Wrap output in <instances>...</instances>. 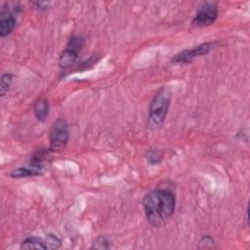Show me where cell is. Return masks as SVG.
I'll list each match as a JSON object with an SVG mask.
<instances>
[{"label":"cell","instance_id":"obj_5","mask_svg":"<svg viewBox=\"0 0 250 250\" xmlns=\"http://www.w3.org/2000/svg\"><path fill=\"white\" fill-rule=\"evenodd\" d=\"M214 44H215L214 42H205V43H201L197 46H194L190 49L183 50L182 52L176 54L172 58V62L174 63H188V62H190L193 60L209 53L210 50L213 48Z\"/></svg>","mask_w":250,"mask_h":250},{"label":"cell","instance_id":"obj_10","mask_svg":"<svg viewBox=\"0 0 250 250\" xmlns=\"http://www.w3.org/2000/svg\"><path fill=\"white\" fill-rule=\"evenodd\" d=\"M21 249H48L46 241L36 236H30L21 241Z\"/></svg>","mask_w":250,"mask_h":250},{"label":"cell","instance_id":"obj_15","mask_svg":"<svg viewBox=\"0 0 250 250\" xmlns=\"http://www.w3.org/2000/svg\"><path fill=\"white\" fill-rule=\"evenodd\" d=\"M146 158H147V161H148L150 164H152V165L157 164V163L160 162V155H159V153H158L157 151H155V150H150V151L148 152Z\"/></svg>","mask_w":250,"mask_h":250},{"label":"cell","instance_id":"obj_2","mask_svg":"<svg viewBox=\"0 0 250 250\" xmlns=\"http://www.w3.org/2000/svg\"><path fill=\"white\" fill-rule=\"evenodd\" d=\"M170 103H171L170 90L166 87L160 88L154 95L148 107L147 120L150 127L156 128L163 123V121L165 120L166 114L168 112Z\"/></svg>","mask_w":250,"mask_h":250},{"label":"cell","instance_id":"obj_4","mask_svg":"<svg viewBox=\"0 0 250 250\" xmlns=\"http://www.w3.org/2000/svg\"><path fill=\"white\" fill-rule=\"evenodd\" d=\"M218 17V6L215 2L204 1L196 11L192 19V24L196 26H208L212 24Z\"/></svg>","mask_w":250,"mask_h":250},{"label":"cell","instance_id":"obj_14","mask_svg":"<svg viewBox=\"0 0 250 250\" xmlns=\"http://www.w3.org/2000/svg\"><path fill=\"white\" fill-rule=\"evenodd\" d=\"M46 241V244H47V247L50 248V249H58L61 247V240L54 234H48V237H47V240Z\"/></svg>","mask_w":250,"mask_h":250},{"label":"cell","instance_id":"obj_7","mask_svg":"<svg viewBox=\"0 0 250 250\" xmlns=\"http://www.w3.org/2000/svg\"><path fill=\"white\" fill-rule=\"evenodd\" d=\"M43 174V169L38 168L35 166H32L29 164V166L26 167H20L17 169H14L11 171L10 176L12 178H25V177H32V176H39Z\"/></svg>","mask_w":250,"mask_h":250},{"label":"cell","instance_id":"obj_16","mask_svg":"<svg viewBox=\"0 0 250 250\" xmlns=\"http://www.w3.org/2000/svg\"><path fill=\"white\" fill-rule=\"evenodd\" d=\"M35 5L38 10H46L49 6V2H36Z\"/></svg>","mask_w":250,"mask_h":250},{"label":"cell","instance_id":"obj_8","mask_svg":"<svg viewBox=\"0 0 250 250\" xmlns=\"http://www.w3.org/2000/svg\"><path fill=\"white\" fill-rule=\"evenodd\" d=\"M49 110H50V104L46 99L40 98L35 102L33 106V111H34L35 117L40 122H44L47 119L49 115Z\"/></svg>","mask_w":250,"mask_h":250},{"label":"cell","instance_id":"obj_3","mask_svg":"<svg viewBox=\"0 0 250 250\" xmlns=\"http://www.w3.org/2000/svg\"><path fill=\"white\" fill-rule=\"evenodd\" d=\"M69 132L68 126L63 118L57 119L50 131L49 140H50V150L60 151L63 149L68 142Z\"/></svg>","mask_w":250,"mask_h":250},{"label":"cell","instance_id":"obj_13","mask_svg":"<svg viewBox=\"0 0 250 250\" xmlns=\"http://www.w3.org/2000/svg\"><path fill=\"white\" fill-rule=\"evenodd\" d=\"M110 247H111L110 241L105 237H102V236L97 238L92 245V248H95V249H109Z\"/></svg>","mask_w":250,"mask_h":250},{"label":"cell","instance_id":"obj_9","mask_svg":"<svg viewBox=\"0 0 250 250\" xmlns=\"http://www.w3.org/2000/svg\"><path fill=\"white\" fill-rule=\"evenodd\" d=\"M78 53L69 48H65L59 58V66L62 69H66L71 66L77 60Z\"/></svg>","mask_w":250,"mask_h":250},{"label":"cell","instance_id":"obj_6","mask_svg":"<svg viewBox=\"0 0 250 250\" xmlns=\"http://www.w3.org/2000/svg\"><path fill=\"white\" fill-rule=\"evenodd\" d=\"M17 24V19L14 13L8 11H2L0 19V36L6 37L15 29Z\"/></svg>","mask_w":250,"mask_h":250},{"label":"cell","instance_id":"obj_12","mask_svg":"<svg viewBox=\"0 0 250 250\" xmlns=\"http://www.w3.org/2000/svg\"><path fill=\"white\" fill-rule=\"evenodd\" d=\"M83 44H84L83 38H82L81 36L74 35V36H71V37L68 39L66 48H69V49L74 50V51H76L77 53H79L80 50H81L82 47H83Z\"/></svg>","mask_w":250,"mask_h":250},{"label":"cell","instance_id":"obj_11","mask_svg":"<svg viewBox=\"0 0 250 250\" xmlns=\"http://www.w3.org/2000/svg\"><path fill=\"white\" fill-rule=\"evenodd\" d=\"M13 81V74L10 72H5L1 75L0 79V96L4 97L10 89Z\"/></svg>","mask_w":250,"mask_h":250},{"label":"cell","instance_id":"obj_1","mask_svg":"<svg viewBox=\"0 0 250 250\" xmlns=\"http://www.w3.org/2000/svg\"><path fill=\"white\" fill-rule=\"evenodd\" d=\"M143 207L147 221L152 226H160L173 216L176 195L167 188H154L143 198Z\"/></svg>","mask_w":250,"mask_h":250}]
</instances>
